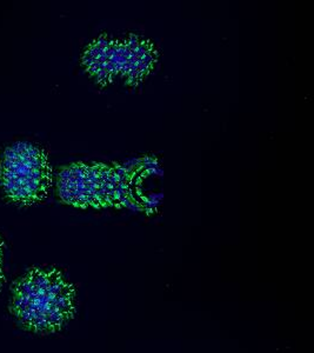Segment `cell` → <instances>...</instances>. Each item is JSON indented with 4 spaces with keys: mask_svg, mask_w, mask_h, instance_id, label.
I'll use <instances>...</instances> for the list:
<instances>
[{
    "mask_svg": "<svg viewBox=\"0 0 314 353\" xmlns=\"http://www.w3.org/2000/svg\"><path fill=\"white\" fill-rule=\"evenodd\" d=\"M158 52L154 43L143 37L129 34L121 38V78L129 86H137L154 72Z\"/></svg>",
    "mask_w": 314,
    "mask_h": 353,
    "instance_id": "5b68a950",
    "label": "cell"
},
{
    "mask_svg": "<svg viewBox=\"0 0 314 353\" xmlns=\"http://www.w3.org/2000/svg\"><path fill=\"white\" fill-rule=\"evenodd\" d=\"M0 185L8 199L21 206L38 204L52 186V168L44 150L28 141L8 146L0 163Z\"/></svg>",
    "mask_w": 314,
    "mask_h": 353,
    "instance_id": "3957f363",
    "label": "cell"
},
{
    "mask_svg": "<svg viewBox=\"0 0 314 353\" xmlns=\"http://www.w3.org/2000/svg\"><path fill=\"white\" fill-rule=\"evenodd\" d=\"M4 241L0 237V288L4 283V270H3V258H4Z\"/></svg>",
    "mask_w": 314,
    "mask_h": 353,
    "instance_id": "8992f818",
    "label": "cell"
},
{
    "mask_svg": "<svg viewBox=\"0 0 314 353\" xmlns=\"http://www.w3.org/2000/svg\"><path fill=\"white\" fill-rule=\"evenodd\" d=\"M121 39L101 36L85 48L81 65L98 84L104 86L121 76Z\"/></svg>",
    "mask_w": 314,
    "mask_h": 353,
    "instance_id": "277c9868",
    "label": "cell"
},
{
    "mask_svg": "<svg viewBox=\"0 0 314 353\" xmlns=\"http://www.w3.org/2000/svg\"><path fill=\"white\" fill-rule=\"evenodd\" d=\"M136 173L119 164L73 163L58 174V194L65 204L79 209L134 208L139 201L133 194Z\"/></svg>",
    "mask_w": 314,
    "mask_h": 353,
    "instance_id": "6da1fadb",
    "label": "cell"
},
{
    "mask_svg": "<svg viewBox=\"0 0 314 353\" xmlns=\"http://www.w3.org/2000/svg\"><path fill=\"white\" fill-rule=\"evenodd\" d=\"M73 301L72 286L56 270L33 269L14 286L12 310L28 329L50 332L71 317Z\"/></svg>",
    "mask_w": 314,
    "mask_h": 353,
    "instance_id": "7a4b0ae2",
    "label": "cell"
}]
</instances>
